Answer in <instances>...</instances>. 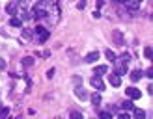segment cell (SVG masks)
Wrapping results in <instances>:
<instances>
[{"label":"cell","mask_w":153,"mask_h":119,"mask_svg":"<svg viewBox=\"0 0 153 119\" xmlns=\"http://www.w3.org/2000/svg\"><path fill=\"white\" fill-rule=\"evenodd\" d=\"M90 84L94 86L95 89H99V91H103L105 89V82H103V76H99V74H95V76L90 78Z\"/></svg>","instance_id":"1"},{"label":"cell","mask_w":153,"mask_h":119,"mask_svg":"<svg viewBox=\"0 0 153 119\" xmlns=\"http://www.w3.org/2000/svg\"><path fill=\"white\" fill-rule=\"evenodd\" d=\"M127 95H129V99H133V101H138L140 97H142V93H140V89H136V87H129L127 89Z\"/></svg>","instance_id":"2"},{"label":"cell","mask_w":153,"mask_h":119,"mask_svg":"<svg viewBox=\"0 0 153 119\" xmlns=\"http://www.w3.org/2000/svg\"><path fill=\"white\" fill-rule=\"evenodd\" d=\"M97 60H99V52H97V50H94V52H90V54H86L84 62H86V63H95Z\"/></svg>","instance_id":"3"},{"label":"cell","mask_w":153,"mask_h":119,"mask_svg":"<svg viewBox=\"0 0 153 119\" xmlns=\"http://www.w3.org/2000/svg\"><path fill=\"white\" fill-rule=\"evenodd\" d=\"M108 80H110V84H112L114 87H120V86H121V76H120V74H116V73H114V74H108Z\"/></svg>","instance_id":"4"},{"label":"cell","mask_w":153,"mask_h":119,"mask_svg":"<svg viewBox=\"0 0 153 119\" xmlns=\"http://www.w3.org/2000/svg\"><path fill=\"white\" fill-rule=\"evenodd\" d=\"M108 73V67L106 65H97L95 69H94V74H99V76H103V74Z\"/></svg>","instance_id":"5"},{"label":"cell","mask_w":153,"mask_h":119,"mask_svg":"<svg viewBox=\"0 0 153 119\" xmlns=\"http://www.w3.org/2000/svg\"><path fill=\"white\" fill-rule=\"evenodd\" d=\"M75 93H76V97H79L80 101H86V99H88V93L84 91V87H80V86L75 89Z\"/></svg>","instance_id":"6"},{"label":"cell","mask_w":153,"mask_h":119,"mask_svg":"<svg viewBox=\"0 0 153 119\" xmlns=\"http://www.w3.org/2000/svg\"><path fill=\"white\" fill-rule=\"evenodd\" d=\"M105 56H106V60H108L110 63H116V60H118V58H116V54H114L110 48H106V50H105Z\"/></svg>","instance_id":"7"},{"label":"cell","mask_w":153,"mask_h":119,"mask_svg":"<svg viewBox=\"0 0 153 119\" xmlns=\"http://www.w3.org/2000/svg\"><path fill=\"white\" fill-rule=\"evenodd\" d=\"M116 62H120L121 65H127L129 62H131V54H127V52H125V54H121L120 60H116Z\"/></svg>","instance_id":"8"},{"label":"cell","mask_w":153,"mask_h":119,"mask_svg":"<svg viewBox=\"0 0 153 119\" xmlns=\"http://www.w3.org/2000/svg\"><path fill=\"white\" fill-rule=\"evenodd\" d=\"M6 11L10 13V15H15V13H17V4H15V2H10V4L6 6Z\"/></svg>","instance_id":"9"},{"label":"cell","mask_w":153,"mask_h":119,"mask_svg":"<svg viewBox=\"0 0 153 119\" xmlns=\"http://www.w3.org/2000/svg\"><path fill=\"white\" fill-rule=\"evenodd\" d=\"M90 101H91V104L99 106V104H101V93H94V95L90 97Z\"/></svg>","instance_id":"10"},{"label":"cell","mask_w":153,"mask_h":119,"mask_svg":"<svg viewBox=\"0 0 153 119\" xmlns=\"http://www.w3.org/2000/svg\"><path fill=\"white\" fill-rule=\"evenodd\" d=\"M10 26H15V28L22 26V19H19V17H11V19H10Z\"/></svg>","instance_id":"11"},{"label":"cell","mask_w":153,"mask_h":119,"mask_svg":"<svg viewBox=\"0 0 153 119\" xmlns=\"http://www.w3.org/2000/svg\"><path fill=\"white\" fill-rule=\"evenodd\" d=\"M129 76H131V80H133V82H138V80L142 78V73H140V71H133L131 74H129Z\"/></svg>","instance_id":"12"},{"label":"cell","mask_w":153,"mask_h":119,"mask_svg":"<svg viewBox=\"0 0 153 119\" xmlns=\"http://www.w3.org/2000/svg\"><path fill=\"white\" fill-rule=\"evenodd\" d=\"M114 73L120 74V76H121V74H125V73H127V65H121V63H120V65L116 67V71H114Z\"/></svg>","instance_id":"13"},{"label":"cell","mask_w":153,"mask_h":119,"mask_svg":"<svg viewBox=\"0 0 153 119\" xmlns=\"http://www.w3.org/2000/svg\"><path fill=\"white\" fill-rule=\"evenodd\" d=\"M114 41H116L118 45H125L123 43V35H121L120 32H114Z\"/></svg>","instance_id":"14"},{"label":"cell","mask_w":153,"mask_h":119,"mask_svg":"<svg viewBox=\"0 0 153 119\" xmlns=\"http://www.w3.org/2000/svg\"><path fill=\"white\" fill-rule=\"evenodd\" d=\"M121 108L123 110H133L134 104H133V101H125V102H121Z\"/></svg>","instance_id":"15"},{"label":"cell","mask_w":153,"mask_h":119,"mask_svg":"<svg viewBox=\"0 0 153 119\" xmlns=\"http://www.w3.org/2000/svg\"><path fill=\"white\" fill-rule=\"evenodd\" d=\"M133 110H134V108H133ZM134 117H136V119H144V117H146V112L136 108V110H134Z\"/></svg>","instance_id":"16"},{"label":"cell","mask_w":153,"mask_h":119,"mask_svg":"<svg viewBox=\"0 0 153 119\" xmlns=\"http://www.w3.org/2000/svg\"><path fill=\"white\" fill-rule=\"evenodd\" d=\"M22 65H25V67H32L34 65V58H25V60H22Z\"/></svg>","instance_id":"17"},{"label":"cell","mask_w":153,"mask_h":119,"mask_svg":"<svg viewBox=\"0 0 153 119\" xmlns=\"http://www.w3.org/2000/svg\"><path fill=\"white\" fill-rule=\"evenodd\" d=\"M49 39V32H47V30H43V32L39 34V41L43 43V41H47Z\"/></svg>","instance_id":"18"},{"label":"cell","mask_w":153,"mask_h":119,"mask_svg":"<svg viewBox=\"0 0 153 119\" xmlns=\"http://www.w3.org/2000/svg\"><path fill=\"white\" fill-rule=\"evenodd\" d=\"M144 56H146L148 60H151V47H149V45L146 47V50H144Z\"/></svg>","instance_id":"19"},{"label":"cell","mask_w":153,"mask_h":119,"mask_svg":"<svg viewBox=\"0 0 153 119\" xmlns=\"http://www.w3.org/2000/svg\"><path fill=\"white\" fill-rule=\"evenodd\" d=\"M7 114H10V108H2V110H0V117H6Z\"/></svg>","instance_id":"20"},{"label":"cell","mask_w":153,"mask_h":119,"mask_svg":"<svg viewBox=\"0 0 153 119\" xmlns=\"http://www.w3.org/2000/svg\"><path fill=\"white\" fill-rule=\"evenodd\" d=\"M26 37L30 39V37H32V32H28V30H25V32H22V39H26Z\"/></svg>","instance_id":"21"},{"label":"cell","mask_w":153,"mask_h":119,"mask_svg":"<svg viewBox=\"0 0 153 119\" xmlns=\"http://www.w3.org/2000/svg\"><path fill=\"white\" fill-rule=\"evenodd\" d=\"M76 7H79V10H84V7H86V2H84V0H80V2L76 4Z\"/></svg>","instance_id":"22"},{"label":"cell","mask_w":153,"mask_h":119,"mask_svg":"<svg viewBox=\"0 0 153 119\" xmlns=\"http://www.w3.org/2000/svg\"><path fill=\"white\" fill-rule=\"evenodd\" d=\"M99 115H101L103 119H110V114H108V112H101V114H99Z\"/></svg>","instance_id":"23"},{"label":"cell","mask_w":153,"mask_h":119,"mask_svg":"<svg viewBox=\"0 0 153 119\" xmlns=\"http://www.w3.org/2000/svg\"><path fill=\"white\" fill-rule=\"evenodd\" d=\"M71 117H75V119H80V117H82V114H79V112H71Z\"/></svg>","instance_id":"24"},{"label":"cell","mask_w":153,"mask_h":119,"mask_svg":"<svg viewBox=\"0 0 153 119\" xmlns=\"http://www.w3.org/2000/svg\"><path fill=\"white\" fill-rule=\"evenodd\" d=\"M4 69H6V60L0 58V71H4Z\"/></svg>","instance_id":"25"},{"label":"cell","mask_w":153,"mask_h":119,"mask_svg":"<svg viewBox=\"0 0 153 119\" xmlns=\"http://www.w3.org/2000/svg\"><path fill=\"white\" fill-rule=\"evenodd\" d=\"M146 76H148V78H151V76H153V69H151V67H148V71H146Z\"/></svg>","instance_id":"26"},{"label":"cell","mask_w":153,"mask_h":119,"mask_svg":"<svg viewBox=\"0 0 153 119\" xmlns=\"http://www.w3.org/2000/svg\"><path fill=\"white\" fill-rule=\"evenodd\" d=\"M95 6H97V10H101V7L105 6V2H103V0H97V4H95Z\"/></svg>","instance_id":"27"},{"label":"cell","mask_w":153,"mask_h":119,"mask_svg":"<svg viewBox=\"0 0 153 119\" xmlns=\"http://www.w3.org/2000/svg\"><path fill=\"white\" fill-rule=\"evenodd\" d=\"M54 76V69H49V73H47V78H52Z\"/></svg>","instance_id":"28"},{"label":"cell","mask_w":153,"mask_h":119,"mask_svg":"<svg viewBox=\"0 0 153 119\" xmlns=\"http://www.w3.org/2000/svg\"><path fill=\"white\" fill-rule=\"evenodd\" d=\"M118 117H120V119H129V117H131V115H129V114H120Z\"/></svg>","instance_id":"29"},{"label":"cell","mask_w":153,"mask_h":119,"mask_svg":"<svg viewBox=\"0 0 153 119\" xmlns=\"http://www.w3.org/2000/svg\"><path fill=\"white\" fill-rule=\"evenodd\" d=\"M43 30H45V28H43V26H37V28H36V34H37V35H39V34H41V32H43Z\"/></svg>","instance_id":"30"},{"label":"cell","mask_w":153,"mask_h":119,"mask_svg":"<svg viewBox=\"0 0 153 119\" xmlns=\"http://www.w3.org/2000/svg\"><path fill=\"white\" fill-rule=\"evenodd\" d=\"M114 2H118V4H123V2H125V0H114Z\"/></svg>","instance_id":"31"}]
</instances>
